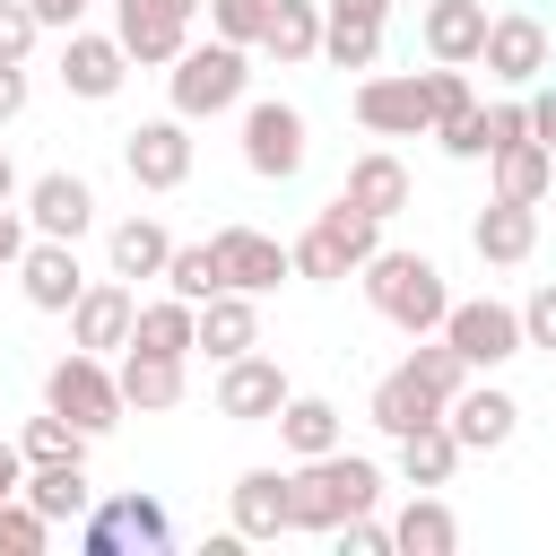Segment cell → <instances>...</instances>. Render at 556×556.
<instances>
[{
  "label": "cell",
  "instance_id": "cell-1",
  "mask_svg": "<svg viewBox=\"0 0 556 556\" xmlns=\"http://www.w3.org/2000/svg\"><path fill=\"white\" fill-rule=\"evenodd\" d=\"M287 504H295V530H339V521H356V513H374L382 504V469L365 460V452H313L295 478H287Z\"/></svg>",
  "mask_w": 556,
  "mask_h": 556
},
{
  "label": "cell",
  "instance_id": "cell-2",
  "mask_svg": "<svg viewBox=\"0 0 556 556\" xmlns=\"http://www.w3.org/2000/svg\"><path fill=\"white\" fill-rule=\"evenodd\" d=\"M356 278H365V304H374L391 330H408V339L443 330V313H452V287H443V269H434L426 252H374Z\"/></svg>",
  "mask_w": 556,
  "mask_h": 556
},
{
  "label": "cell",
  "instance_id": "cell-3",
  "mask_svg": "<svg viewBox=\"0 0 556 556\" xmlns=\"http://www.w3.org/2000/svg\"><path fill=\"white\" fill-rule=\"evenodd\" d=\"M374 252H382V217H374V208H356L348 191H339L330 208H313V226L287 243L295 278H321V287H330V278H348V269H365Z\"/></svg>",
  "mask_w": 556,
  "mask_h": 556
},
{
  "label": "cell",
  "instance_id": "cell-4",
  "mask_svg": "<svg viewBox=\"0 0 556 556\" xmlns=\"http://www.w3.org/2000/svg\"><path fill=\"white\" fill-rule=\"evenodd\" d=\"M243 78H252V61H243V43H182L174 61H165V87H174V113L182 122H208V113H226V104H243Z\"/></svg>",
  "mask_w": 556,
  "mask_h": 556
},
{
  "label": "cell",
  "instance_id": "cell-5",
  "mask_svg": "<svg viewBox=\"0 0 556 556\" xmlns=\"http://www.w3.org/2000/svg\"><path fill=\"white\" fill-rule=\"evenodd\" d=\"M43 408H61L78 434H113V426H122V382L104 374V356L70 348V356L43 374Z\"/></svg>",
  "mask_w": 556,
  "mask_h": 556
},
{
  "label": "cell",
  "instance_id": "cell-6",
  "mask_svg": "<svg viewBox=\"0 0 556 556\" xmlns=\"http://www.w3.org/2000/svg\"><path fill=\"white\" fill-rule=\"evenodd\" d=\"M443 339L460 348V365H469V374H495V365H513V356H521V304L469 295V304H452V313H443Z\"/></svg>",
  "mask_w": 556,
  "mask_h": 556
},
{
  "label": "cell",
  "instance_id": "cell-7",
  "mask_svg": "<svg viewBox=\"0 0 556 556\" xmlns=\"http://www.w3.org/2000/svg\"><path fill=\"white\" fill-rule=\"evenodd\" d=\"M191 17H200V0H113V43L139 70H165L191 43Z\"/></svg>",
  "mask_w": 556,
  "mask_h": 556
},
{
  "label": "cell",
  "instance_id": "cell-8",
  "mask_svg": "<svg viewBox=\"0 0 556 556\" xmlns=\"http://www.w3.org/2000/svg\"><path fill=\"white\" fill-rule=\"evenodd\" d=\"M304 156H313L304 113H295V104H278V96H261V104L243 113V165H252L261 182H295V174H304Z\"/></svg>",
  "mask_w": 556,
  "mask_h": 556
},
{
  "label": "cell",
  "instance_id": "cell-9",
  "mask_svg": "<svg viewBox=\"0 0 556 556\" xmlns=\"http://www.w3.org/2000/svg\"><path fill=\"white\" fill-rule=\"evenodd\" d=\"M174 539V521H165V504L156 495H113V504H87V521H78V547L87 556H122V547H165Z\"/></svg>",
  "mask_w": 556,
  "mask_h": 556
},
{
  "label": "cell",
  "instance_id": "cell-10",
  "mask_svg": "<svg viewBox=\"0 0 556 556\" xmlns=\"http://www.w3.org/2000/svg\"><path fill=\"white\" fill-rule=\"evenodd\" d=\"M287 391H295V382H287L278 356H252V348H243V356L217 365V417H235V426H269V417L287 408Z\"/></svg>",
  "mask_w": 556,
  "mask_h": 556
},
{
  "label": "cell",
  "instance_id": "cell-11",
  "mask_svg": "<svg viewBox=\"0 0 556 556\" xmlns=\"http://www.w3.org/2000/svg\"><path fill=\"white\" fill-rule=\"evenodd\" d=\"M478 61H486V78H504V87H530V78H547L556 43H547V26H539L530 9H504V17H486V43H478Z\"/></svg>",
  "mask_w": 556,
  "mask_h": 556
},
{
  "label": "cell",
  "instance_id": "cell-12",
  "mask_svg": "<svg viewBox=\"0 0 556 556\" xmlns=\"http://www.w3.org/2000/svg\"><path fill=\"white\" fill-rule=\"evenodd\" d=\"M122 165H130L139 191H182V182H191V122H182V113L139 122V130L122 139Z\"/></svg>",
  "mask_w": 556,
  "mask_h": 556
},
{
  "label": "cell",
  "instance_id": "cell-13",
  "mask_svg": "<svg viewBox=\"0 0 556 556\" xmlns=\"http://www.w3.org/2000/svg\"><path fill=\"white\" fill-rule=\"evenodd\" d=\"M130 313H139V287L130 278H87L78 304H70V339L87 356H113V348H130Z\"/></svg>",
  "mask_w": 556,
  "mask_h": 556
},
{
  "label": "cell",
  "instance_id": "cell-14",
  "mask_svg": "<svg viewBox=\"0 0 556 556\" xmlns=\"http://www.w3.org/2000/svg\"><path fill=\"white\" fill-rule=\"evenodd\" d=\"M208 252H217L226 287H243V295H269L278 278H295L287 243H278V235H261V226H217V235H208Z\"/></svg>",
  "mask_w": 556,
  "mask_h": 556
},
{
  "label": "cell",
  "instance_id": "cell-15",
  "mask_svg": "<svg viewBox=\"0 0 556 556\" xmlns=\"http://www.w3.org/2000/svg\"><path fill=\"white\" fill-rule=\"evenodd\" d=\"M17 287H26V304H35V313H70V304H78V287H87V269H78V243H61V235H35V243L17 252Z\"/></svg>",
  "mask_w": 556,
  "mask_h": 556
},
{
  "label": "cell",
  "instance_id": "cell-16",
  "mask_svg": "<svg viewBox=\"0 0 556 556\" xmlns=\"http://www.w3.org/2000/svg\"><path fill=\"white\" fill-rule=\"evenodd\" d=\"M122 78H130V52H122L113 35L70 26V43H61V87L87 96V104H104V96H122Z\"/></svg>",
  "mask_w": 556,
  "mask_h": 556
},
{
  "label": "cell",
  "instance_id": "cell-17",
  "mask_svg": "<svg viewBox=\"0 0 556 556\" xmlns=\"http://www.w3.org/2000/svg\"><path fill=\"white\" fill-rule=\"evenodd\" d=\"M191 348L200 356H243V348H261V313H252V295L243 287H217L208 304H191Z\"/></svg>",
  "mask_w": 556,
  "mask_h": 556
},
{
  "label": "cell",
  "instance_id": "cell-18",
  "mask_svg": "<svg viewBox=\"0 0 556 556\" xmlns=\"http://www.w3.org/2000/svg\"><path fill=\"white\" fill-rule=\"evenodd\" d=\"M443 426H452V443L460 452H504L513 443V426H521V408L504 400V391H452V408H443Z\"/></svg>",
  "mask_w": 556,
  "mask_h": 556
},
{
  "label": "cell",
  "instance_id": "cell-19",
  "mask_svg": "<svg viewBox=\"0 0 556 556\" xmlns=\"http://www.w3.org/2000/svg\"><path fill=\"white\" fill-rule=\"evenodd\" d=\"M26 217H35V235H61V243H78V235L96 226V191H87L78 174H35V191H26Z\"/></svg>",
  "mask_w": 556,
  "mask_h": 556
},
{
  "label": "cell",
  "instance_id": "cell-20",
  "mask_svg": "<svg viewBox=\"0 0 556 556\" xmlns=\"http://www.w3.org/2000/svg\"><path fill=\"white\" fill-rule=\"evenodd\" d=\"M52 530L61 521H87V504H96V486H87V460H26V486H17Z\"/></svg>",
  "mask_w": 556,
  "mask_h": 556
},
{
  "label": "cell",
  "instance_id": "cell-21",
  "mask_svg": "<svg viewBox=\"0 0 556 556\" xmlns=\"http://www.w3.org/2000/svg\"><path fill=\"white\" fill-rule=\"evenodd\" d=\"M295 504H287V469H243L235 478V539H287Z\"/></svg>",
  "mask_w": 556,
  "mask_h": 556
},
{
  "label": "cell",
  "instance_id": "cell-22",
  "mask_svg": "<svg viewBox=\"0 0 556 556\" xmlns=\"http://www.w3.org/2000/svg\"><path fill=\"white\" fill-rule=\"evenodd\" d=\"M356 122L382 130V139H417L426 130V87L417 78H365L356 87Z\"/></svg>",
  "mask_w": 556,
  "mask_h": 556
},
{
  "label": "cell",
  "instance_id": "cell-23",
  "mask_svg": "<svg viewBox=\"0 0 556 556\" xmlns=\"http://www.w3.org/2000/svg\"><path fill=\"white\" fill-rule=\"evenodd\" d=\"M469 243H478V261H530L539 252V208L530 200H486L478 208V226H469Z\"/></svg>",
  "mask_w": 556,
  "mask_h": 556
},
{
  "label": "cell",
  "instance_id": "cell-24",
  "mask_svg": "<svg viewBox=\"0 0 556 556\" xmlns=\"http://www.w3.org/2000/svg\"><path fill=\"white\" fill-rule=\"evenodd\" d=\"M365 417H374L382 434H408V426H434V417H443V400H434V391H426V382H417L408 365H391V374L374 382V400H365Z\"/></svg>",
  "mask_w": 556,
  "mask_h": 556
},
{
  "label": "cell",
  "instance_id": "cell-25",
  "mask_svg": "<svg viewBox=\"0 0 556 556\" xmlns=\"http://www.w3.org/2000/svg\"><path fill=\"white\" fill-rule=\"evenodd\" d=\"M478 43H486V0H434V9H426V52H434V61L469 70Z\"/></svg>",
  "mask_w": 556,
  "mask_h": 556
},
{
  "label": "cell",
  "instance_id": "cell-26",
  "mask_svg": "<svg viewBox=\"0 0 556 556\" xmlns=\"http://www.w3.org/2000/svg\"><path fill=\"white\" fill-rule=\"evenodd\" d=\"M113 382H122V408H148V417H156V408H174V400H182V356L122 348V374H113Z\"/></svg>",
  "mask_w": 556,
  "mask_h": 556
},
{
  "label": "cell",
  "instance_id": "cell-27",
  "mask_svg": "<svg viewBox=\"0 0 556 556\" xmlns=\"http://www.w3.org/2000/svg\"><path fill=\"white\" fill-rule=\"evenodd\" d=\"M391 547H400V556H452V547H460L452 504H434V486H417V495H408V513L391 521Z\"/></svg>",
  "mask_w": 556,
  "mask_h": 556
},
{
  "label": "cell",
  "instance_id": "cell-28",
  "mask_svg": "<svg viewBox=\"0 0 556 556\" xmlns=\"http://www.w3.org/2000/svg\"><path fill=\"white\" fill-rule=\"evenodd\" d=\"M486 165H495V200H530V208L547 200V174H556V156H547L530 130H521V139H504Z\"/></svg>",
  "mask_w": 556,
  "mask_h": 556
},
{
  "label": "cell",
  "instance_id": "cell-29",
  "mask_svg": "<svg viewBox=\"0 0 556 556\" xmlns=\"http://www.w3.org/2000/svg\"><path fill=\"white\" fill-rule=\"evenodd\" d=\"M165 252H174V235L156 226V217H122L113 226V243H104V261H113V278H165Z\"/></svg>",
  "mask_w": 556,
  "mask_h": 556
},
{
  "label": "cell",
  "instance_id": "cell-30",
  "mask_svg": "<svg viewBox=\"0 0 556 556\" xmlns=\"http://www.w3.org/2000/svg\"><path fill=\"white\" fill-rule=\"evenodd\" d=\"M269 426H278V443H287L295 460L339 452V408H330V400H313V391H287V408H278Z\"/></svg>",
  "mask_w": 556,
  "mask_h": 556
},
{
  "label": "cell",
  "instance_id": "cell-31",
  "mask_svg": "<svg viewBox=\"0 0 556 556\" xmlns=\"http://www.w3.org/2000/svg\"><path fill=\"white\" fill-rule=\"evenodd\" d=\"M261 52H269L278 70H287V61H313V52H321V9H313V0H269Z\"/></svg>",
  "mask_w": 556,
  "mask_h": 556
},
{
  "label": "cell",
  "instance_id": "cell-32",
  "mask_svg": "<svg viewBox=\"0 0 556 556\" xmlns=\"http://www.w3.org/2000/svg\"><path fill=\"white\" fill-rule=\"evenodd\" d=\"M400 443V478L408 486H443L452 469H460V443H452V426L434 417V426H408V434H391Z\"/></svg>",
  "mask_w": 556,
  "mask_h": 556
},
{
  "label": "cell",
  "instance_id": "cell-33",
  "mask_svg": "<svg viewBox=\"0 0 556 556\" xmlns=\"http://www.w3.org/2000/svg\"><path fill=\"white\" fill-rule=\"evenodd\" d=\"M348 200H356V208H374V217H400V208H408V165H400V156H382V148H374V156H356V165H348Z\"/></svg>",
  "mask_w": 556,
  "mask_h": 556
},
{
  "label": "cell",
  "instance_id": "cell-34",
  "mask_svg": "<svg viewBox=\"0 0 556 556\" xmlns=\"http://www.w3.org/2000/svg\"><path fill=\"white\" fill-rule=\"evenodd\" d=\"M130 348H148V356H191V304H182V295L139 304V313H130Z\"/></svg>",
  "mask_w": 556,
  "mask_h": 556
},
{
  "label": "cell",
  "instance_id": "cell-35",
  "mask_svg": "<svg viewBox=\"0 0 556 556\" xmlns=\"http://www.w3.org/2000/svg\"><path fill=\"white\" fill-rule=\"evenodd\" d=\"M165 287H174L182 304H208V295L226 287V269H217L208 243H174V252H165Z\"/></svg>",
  "mask_w": 556,
  "mask_h": 556
},
{
  "label": "cell",
  "instance_id": "cell-36",
  "mask_svg": "<svg viewBox=\"0 0 556 556\" xmlns=\"http://www.w3.org/2000/svg\"><path fill=\"white\" fill-rule=\"evenodd\" d=\"M321 61H330V70H374V61H382V26L321 17Z\"/></svg>",
  "mask_w": 556,
  "mask_h": 556
},
{
  "label": "cell",
  "instance_id": "cell-37",
  "mask_svg": "<svg viewBox=\"0 0 556 556\" xmlns=\"http://www.w3.org/2000/svg\"><path fill=\"white\" fill-rule=\"evenodd\" d=\"M87 443H96V434H78L61 408L26 417V434H17V452H26V460H87Z\"/></svg>",
  "mask_w": 556,
  "mask_h": 556
},
{
  "label": "cell",
  "instance_id": "cell-38",
  "mask_svg": "<svg viewBox=\"0 0 556 556\" xmlns=\"http://www.w3.org/2000/svg\"><path fill=\"white\" fill-rule=\"evenodd\" d=\"M43 539H52V521L26 495H0V556H43Z\"/></svg>",
  "mask_w": 556,
  "mask_h": 556
},
{
  "label": "cell",
  "instance_id": "cell-39",
  "mask_svg": "<svg viewBox=\"0 0 556 556\" xmlns=\"http://www.w3.org/2000/svg\"><path fill=\"white\" fill-rule=\"evenodd\" d=\"M417 87H426V130H434V122H452V113H469V104H478V96H469V78H460V70H452V61H434V70H426V78H417Z\"/></svg>",
  "mask_w": 556,
  "mask_h": 556
},
{
  "label": "cell",
  "instance_id": "cell-40",
  "mask_svg": "<svg viewBox=\"0 0 556 556\" xmlns=\"http://www.w3.org/2000/svg\"><path fill=\"white\" fill-rule=\"evenodd\" d=\"M200 9H208V26H217L226 43H243V52L261 43V17H269V0H200Z\"/></svg>",
  "mask_w": 556,
  "mask_h": 556
},
{
  "label": "cell",
  "instance_id": "cell-41",
  "mask_svg": "<svg viewBox=\"0 0 556 556\" xmlns=\"http://www.w3.org/2000/svg\"><path fill=\"white\" fill-rule=\"evenodd\" d=\"M434 139H443V156H460V165H478V156H486V113L469 104V113H452V122H434Z\"/></svg>",
  "mask_w": 556,
  "mask_h": 556
},
{
  "label": "cell",
  "instance_id": "cell-42",
  "mask_svg": "<svg viewBox=\"0 0 556 556\" xmlns=\"http://www.w3.org/2000/svg\"><path fill=\"white\" fill-rule=\"evenodd\" d=\"M521 348H547V356H556V278L530 287V304H521Z\"/></svg>",
  "mask_w": 556,
  "mask_h": 556
},
{
  "label": "cell",
  "instance_id": "cell-43",
  "mask_svg": "<svg viewBox=\"0 0 556 556\" xmlns=\"http://www.w3.org/2000/svg\"><path fill=\"white\" fill-rule=\"evenodd\" d=\"M35 35H43V26H35V9H26V0H0V61H26V52H35Z\"/></svg>",
  "mask_w": 556,
  "mask_h": 556
},
{
  "label": "cell",
  "instance_id": "cell-44",
  "mask_svg": "<svg viewBox=\"0 0 556 556\" xmlns=\"http://www.w3.org/2000/svg\"><path fill=\"white\" fill-rule=\"evenodd\" d=\"M330 539H339V547H348V556H382V547H391V530H382V521H374V513H356V521H339V530H330Z\"/></svg>",
  "mask_w": 556,
  "mask_h": 556
},
{
  "label": "cell",
  "instance_id": "cell-45",
  "mask_svg": "<svg viewBox=\"0 0 556 556\" xmlns=\"http://www.w3.org/2000/svg\"><path fill=\"white\" fill-rule=\"evenodd\" d=\"M478 113H486V156H495L504 139H521V130H530V113H521V104H478Z\"/></svg>",
  "mask_w": 556,
  "mask_h": 556
},
{
  "label": "cell",
  "instance_id": "cell-46",
  "mask_svg": "<svg viewBox=\"0 0 556 556\" xmlns=\"http://www.w3.org/2000/svg\"><path fill=\"white\" fill-rule=\"evenodd\" d=\"M521 113H530V139H539V148L556 156V87H539V96H530Z\"/></svg>",
  "mask_w": 556,
  "mask_h": 556
},
{
  "label": "cell",
  "instance_id": "cell-47",
  "mask_svg": "<svg viewBox=\"0 0 556 556\" xmlns=\"http://www.w3.org/2000/svg\"><path fill=\"white\" fill-rule=\"evenodd\" d=\"M26 113V61H0V122Z\"/></svg>",
  "mask_w": 556,
  "mask_h": 556
},
{
  "label": "cell",
  "instance_id": "cell-48",
  "mask_svg": "<svg viewBox=\"0 0 556 556\" xmlns=\"http://www.w3.org/2000/svg\"><path fill=\"white\" fill-rule=\"evenodd\" d=\"M321 17H356V26H382L391 0H321Z\"/></svg>",
  "mask_w": 556,
  "mask_h": 556
},
{
  "label": "cell",
  "instance_id": "cell-49",
  "mask_svg": "<svg viewBox=\"0 0 556 556\" xmlns=\"http://www.w3.org/2000/svg\"><path fill=\"white\" fill-rule=\"evenodd\" d=\"M26 9H35V26H61V35H70V26H78V9H87V0H26Z\"/></svg>",
  "mask_w": 556,
  "mask_h": 556
},
{
  "label": "cell",
  "instance_id": "cell-50",
  "mask_svg": "<svg viewBox=\"0 0 556 556\" xmlns=\"http://www.w3.org/2000/svg\"><path fill=\"white\" fill-rule=\"evenodd\" d=\"M17 252H26V226H17V208H0V269H17Z\"/></svg>",
  "mask_w": 556,
  "mask_h": 556
},
{
  "label": "cell",
  "instance_id": "cell-51",
  "mask_svg": "<svg viewBox=\"0 0 556 556\" xmlns=\"http://www.w3.org/2000/svg\"><path fill=\"white\" fill-rule=\"evenodd\" d=\"M17 486H26V452H17V443H0V495H17Z\"/></svg>",
  "mask_w": 556,
  "mask_h": 556
},
{
  "label": "cell",
  "instance_id": "cell-52",
  "mask_svg": "<svg viewBox=\"0 0 556 556\" xmlns=\"http://www.w3.org/2000/svg\"><path fill=\"white\" fill-rule=\"evenodd\" d=\"M17 200V165H9V148H0V208Z\"/></svg>",
  "mask_w": 556,
  "mask_h": 556
},
{
  "label": "cell",
  "instance_id": "cell-53",
  "mask_svg": "<svg viewBox=\"0 0 556 556\" xmlns=\"http://www.w3.org/2000/svg\"><path fill=\"white\" fill-rule=\"evenodd\" d=\"M547 200H556V174H547Z\"/></svg>",
  "mask_w": 556,
  "mask_h": 556
}]
</instances>
